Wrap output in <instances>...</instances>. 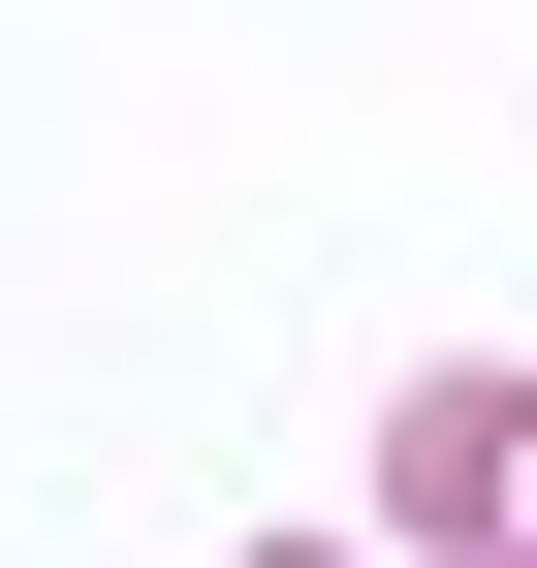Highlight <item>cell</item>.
I'll return each mask as SVG.
<instances>
[{"mask_svg":"<svg viewBox=\"0 0 537 568\" xmlns=\"http://www.w3.org/2000/svg\"><path fill=\"white\" fill-rule=\"evenodd\" d=\"M475 568H537V537H475Z\"/></svg>","mask_w":537,"mask_h":568,"instance_id":"cell-3","label":"cell"},{"mask_svg":"<svg viewBox=\"0 0 537 568\" xmlns=\"http://www.w3.org/2000/svg\"><path fill=\"white\" fill-rule=\"evenodd\" d=\"M253 568H348V537H253Z\"/></svg>","mask_w":537,"mask_h":568,"instance_id":"cell-2","label":"cell"},{"mask_svg":"<svg viewBox=\"0 0 537 568\" xmlns=\"http://www.w3.org/2000/svg\"><path fill=\"white\" fill-rule=\"evenodd\" d=\"M379 506L412 537H537V379H412L379 410Z\"/></svg>","mask_w":537,"mask_h":568,"instance_id":"cell-1","label":"cell"}]
</instances>
